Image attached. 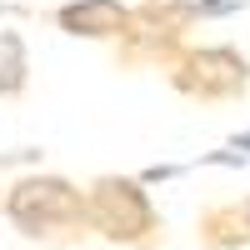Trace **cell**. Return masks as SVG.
I'll return each mask as SVG.
<instances>
[{
  "instance_id": "cell-1",
  "label": "cell",
  "mask_w": 250,
  "mask_h": 250,
  "mask_svg": "<svg viewBox=\"0 0 250 250\" xmlns=\"http://www.w3.org/2000/svg\"><path fill=\"white\" fill-rule=\"evenodd\" d=\"M10 210L30 235H40V225H50L55 215H80V195L70 185H60V180H30V185L15 190Z\"/></svg>"
},
{
  "instance_id": "cell-2",
  "label": "cell",
  "mask_w": 250,
  "mask_h": 250,
  "mask_svg": "<svg viewBox=\"0 0 250 250\" xmlns=\"http://www.w3.org/2000/svg\"><path fill=\"white\" fill-rule=\"evenodd\" d=\"M245 215H250V205H245Z\"/></svg>"
}]
</instances>
